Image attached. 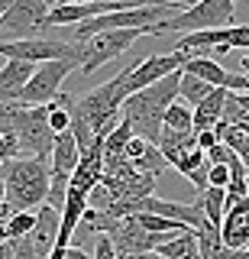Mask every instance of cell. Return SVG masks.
I'll return each mask as SVG.
<instances>
[{
  "mask_svg": "<svg viewBox=\"0 0 249 259\" xmlns=\"http://www.w3.org/2000/svg\"><path fill=\"white\" fill-rule=\"evenodd\" d=\"M33 71H36V65L7 59V65L0 68V107L20 101V94H23V88H26V81L33 78Z\"/></svg>",
  "mask_w": 249,
  "mask_h": 259,
  "instance_id": "8fae6325",
  "label": "cell"
},
{
  "mask_svg": "<svg viewBox=\"0 0 249 259\" xmlns=\"http://www.w3.org/2000/svg\"><path fill=\"white\" fill-rule=\"evenodd\" d=\"M0 140H4V130H0Z\"/></svg>",
  "mask_w": 249,
  "mask_h": 259,
  "instance_id": "60d3db41",
  "label": "cell"
},
{
  "mask_svg": "<svg viewBox=\"0 0 249 259\" xmlns=\"http://www.w3.org/2000/svg\"><path fill=\"white\" fill-rule=\"evenodd\" d=\"M243 259H249V249H246V256H243Z\"/></svg>",
  "mask_w": 249,
  "mask_h": 259,
  "instance_id": "ab89813d",
  "label": "cell"
},
{
  "mask_svg": "<svg viewBox=\"0 0 249 259\" xmlns=\"http://www.w3.org/2000/svg\"><path fill=\"white\" fill-rule=\"evenodd\" d=\"M165 130H178V133H191L194 130V107H188L184 101H175L165 110Z\"/></svg>",
  "mask_w": 249,
  "mask_h": 259,
  "instance_id": "7402d4cb",
  "label": "cell"
},
{
  "mask_svg": "<svg viewBox=\"0 0 249 259\" xmlns=\"http://www.w3.org/2000/svg\"><path fill=\"white\" fill-rule=\"evenodd\" d=\"M65 259H91V256H87L81 246H68L65 249Z\"/></svg>",
  "mask_w": 249,
  "mask_h": 259,
  "instance_id": "d6a6232c",
  "label": "cell"
},
{
  "mask_svg": "<svg viewBox=\"0 0 249 259\" xmlns=\"http://www.w3.org/2000/svg\"><path fill=\"white\" fill-rule=\"evenodd\" d=\"M75 68H81V52L71 55V59H55V62H42L36 65L33 78L26 81L20 101L17 104H26V107H42V104H52L55 97L62 94V81H65Z\"/></svg>",
  "mask_w": 249,
  "mask_h": 259,
  "instance_id": "5b68a950",
  "label": "cell"
},
{
  "mask_svg": "<svg viewBox=\"0 0 249 259\" xmlns=\"http://www.w3.org/2000/svg\"><path fill=\"white\" fill-rule=\"evenodd\" d=\"M194 204L204 210L207 224L211 227H220L223 224V214H227V188H204L197 194Z\"/></svg>",
  "mask_w": 249,
  "mask_h": 259,
  "instance_id": "d6986e66",
  "label": "cell"
},
{
  "mask_svg": "<svg viewBox=\"0 0 249 259\" xmlns=\"http://www.w3.org/2000/svg\"><path fill=\"white\" fill-rule=\"evenodd\" d=\"M227 46H233V49H249V26H230L227 29Z\"/></svg>",
  "mask_w": 249,
  "mask_h": 259,
  "instance_id": "83f0119b",
  "label": "cell"
},
{
  "mask_svg": "<svg viewBox=\"0 0 249 259\" xmlns=\"http://www.w3.org/2000/svg\"><path fill=\"white\" fill-rule=\"evenodd\" d=\"M133 217L146 227L149 233H184V230H191V227H184L178 221H168V217H159V214H133Z\"/></svg>",
  "mask_w": 249,
  "mask_h": 259,
  "instance_id": "d4e9b609",
  "label": "cell"
},
{
  "mask_svg": "<svg viewBox=\"0 0 249 259\" xmlns=\"http://www.w3.org/2000/svg\"><path fill=\"white\" fill-rule=\"evenodd\" d=\"M220 237L233 249H249V198H239L227 207L220 224Z\"/></svg>",
  "mask_w": 249,
  "mask_h": 259,
  "instance_id": "30bf717a",
  "label": "cell"
},
{
  "mask_svg": "<svg viewBox=\"0 0 249 259\" xmlns=\"http://www.w3.org/2000/svg\"><path fill=\"white\" fill-rule=\"evenodd\" d=\"M214 88L207 84V81H201V78H191V75H184L181 71V88H178V101H184L188 107H197L201 101H207L211 97Z\"/></svg>",
  "mask_w": 249,
  "mask_h": 259,
  "instance_id": "44dd1931",
  "label": "cell"
},
{
  "mask_svg": "<svg viewBox=\"0 0 249 259\" xmlns=\"http://www.w3.org/2000/svg\"><path fill=\"white\" fill-rule=\"evenodd\" d=\"M133 165H136V172H146V175H156L159 178L168 168V162H165L162 152H159V146H149V149L142 152V159H136Z\"/></svg>",
  "mask_w": 249,
  "mask_h": 259,
  "instance_id": "484cf974",
  "label": "cell"
},
{
  "mask_svg": "<svg viewBox=\"0 0 249 259\" xmlns=\"http://www.w3.org/2000/svg\"><path fill=\"white\" fill-rule=\"evenodd\" d=\"M188 149H197V133H178V130H162V140H159V152L165 156V162L172 165L178 156H184Z\"/></svg>",
  "mask_w": 249,
  "mask_h": 259,
  "instance_id": "ac0fdd59",
  "label": "cell"
},
{
  "mask_svg": "<svg viewBox=\"0 0 249 259\" xmlns=\"http://www.w3.org/2000/svg\"><path fill=\"white\" fill-rule=\"evenodd\" d=\"M13 253H17V240H7L0 246V259H13Z\"/></svg>",
  "mask_w": 249,
  "mask_h": 259,
  "instance_id": "1f68e13d",
  "label": "cell"
},
{
  "mask_svg": "<svg viewBox=\"0 0 249 259\" xmlns=\"http://www.w3.org/2000/svg\"><path fill=\"white\" fill-rule=\"evenodd\" d=\"M0 175L7 182V201L13 210H33L49 201L52 165L45 159H10L0 165Z\"/></svg>",
  "mask_w": 249,
  "mask_h": 259,
  "instance_id": "7a4b0ae2",
  "label": "cell"
},
{
  "mask_svg": "<svg viewBox=\"0 0 249 259\" xmlns=\"http://www.w3.org/2000/svg\"><path fill=\"white\" fill-rule=\"evenodd\" d=\"M172 168H178V172L197 188V194L204 188H211V182H207V175H211V159H207L204 149H188L184 156H178L172 162Z\"/></svg>",
  "mask_w": 249,
  "mask_h": 259,
  "instance_id": "7c38bea8",
  "label": "cell"
},
{
  "mask_svg": "<svg viewBox=\"0 0 249 259\" xmlns=\"http://www.w3.org/2000/svg\"><path fill=\"white\" fill-rule=\"evenodd\" d=\"M184 62H188V52H156V55H146L142 62L133 65L130 71V91H142V88L156 84V81H162L168 75H175V71L184 68Z\"/></svg>",
  "mask_w": 249,
  "mask_h": 259,
  "instance_id": "ba28073f",
  "label": "cell"
},
{
  "mask_svg": "<svg viewBox=\"0 0 249 259\" xmlns=\"http://www.w3.org/2000/svg\"><path fill=\"white\" fill-rule=\"evenodd\" d=\"M162 259H201V246H197V230H184V233H172L165 243H159L156 249Z\"/></svg>",
  "mask_w": 249,
  "mask_h": 259,
  "instance_id": "2e32d148",
  "label": "cell"
},
{
  "mask_svg": "<svg viewBox=\"0 0 249 259\" xmlns=\"http://www.w3.org/2000/svg\"><path fill=\"white\" fill-rule=\"evenodd\" d=\"M142 36H159V26H139V29H107L91 36L87 42H81V71L94 75L101 65L114 62L117 55H123L136 39Z\"/></svg>",
  "mask_w": 249,
  "mask_h": 259,
  "instance_id": "277c9868",
  "label": "cell"
},
{
  "mask_svg": "<svg viewBox=\"0 0 249 259\" xmlns=\"http://www.w3.org/2000/svg\"><path fill=\"white\" fill-rule=\"evenodd\" d=\"M133 140V126L126 123V120H120L117 130L107 136V143H104V156L107 159H114V156H123V149H126V143Z\"/></svg>",
  "mask_w": 249,
  "mask_h": 259,
  "instance_id": "cb8c5ba5",
  "label": "cell"
},
{
  "mask_svg": "<svg viewBox=\"0 0 249 259\" xmlns=\"http://www.w3.org/2000/svg\"><path fill=\"white\" fill-rule=\"evenodd\" d=\"M107 237L114 240L120 256H130V253H156L159 243H165L172 233H149L136 217H123L114 227V233H107Z\"/></svg>",
  "mask_w": 249,
  "mask_h": 259,
  "instance_id": "9c48e42d",
  "label": "cell"
},
{
  "mask_svg": "<svg viewBox=\"0 0 249 259\" xmlns=\"http://www.w3.org/2000/svg\"><path fill=\"white\" fill-rule=\"evenodd\" d=\"M4 243H7V227L0 224V246H4Z\"/></svg>",
  "mask_w": 249,
  "mask_h": 259,
  "instance_id": "74e56055",
  "label": "cell"
},
{
  "mask_svg": "<svg viewBox=\"0 0 249 259\" xmlns=\"http://www.w3.org/2000/svg\"><path fill=\"white\" fill-rule=\"evenodd\" d=\"M233 16H236V4L233 0H201L191 10H181L178 16L159 23V36L162 32H204V29H230Z\"/></svg>",
  "mask_w": 249,
  "mask_h": 259,
  "instance_id": "3957f363",
  "label": "cell"
},
{
  "mask_svg": "<svg viewBox=\"0 0 249 259\" xmlns=\"http://www.w3.org/2000/svg\"><path fill=\"white\" fill-rule=\"evenodd\" d=\"M197 133V149H204V152H211L217 143H220V133L217 130H194Z\"/></svg>",
  "mask_w": 249,
  "mask_h": 259,
  "instance_id": "4dcf8cb0",
  "label": "cell"
},
{
  "mask_svg": "<svg viewBox=\"0 0 249 259\" xmlns=\"http://www.w3.org/2000/svg\"><path fill=\"white\" fill-rule=\"evenodd\" d=\"M36 230V210H17L7 221V240H23Z\"/></svg>",
  "mask_w": 249,
  "mask_h": 259,
  "instance_id": "603a6c76",
  "label": "cell"
},
{
  "mask_svg": "<svg viewBox=\"0 0 249 259\" xmlns=\"http://www.w3.org/2000/svg\"><path fill=\"white\" fill-rule=\"evenodd\" d=\"M65 249H68V246H65ZM65 249H62V246H55L52 253H49V259H65Z\"/></svg>",
  "mask_w": 249,
  "mask_h": 259,
  "instance_id": "e575fe53",
  "label": "cell"
},
{
  "mask_svg": "<svg viewBox=\"0 0 249 259\" xmlns=\"http://www.w3.org/2000/svg\"><path fill=\"white\" fill-rule=\"evenodd\" d=\"M120 259H162L159 253H130V256H120Z\"/></svg>",
  "mask_w": 249,
  "mask_h": 259,
  "instance_id": "836d02e7",
  "label": "cell"
},
{
  "mask_svg": "<svg viewBox=\"0 0 249 259\" xmlns=\"http://www.w3.org/2000/svg\"><path fill=\"white\" fill-rule=\"evenodd\" d=\"M149 146H152V143H146V140H142V136H133V140H130V143H126V149H123V156H126V159H130V162H136V159H142V152H146V149H149Z\"/></svg>",
  "mask_w": 249,
  "mask_h": 259,
  "instance_id": "f546056e",
  "label": "cell"
},
{
  "mask_svg": "<svg viewBox=\"0 0 249 259\" xmlns=\"http://www.w3.org/2000/svg\"><path fill=\"white\" fill-rule=\"evenodd\" d=\"M239 65H243V75H249V55H239Z\"/></svg>",
  "mask_w": 249,
  "mask_h": 259,
  "instance_id": "8d00e7d4",
  "label": "cell"
},
{
  "mask_svg": "<svg viewBox=\"0 0 249 259\" xmlns=\"http://www.w3.org/2000/svg\"><path fill=\"white\" fill-rule=\"evenodd\" d=\"M78 162H81V146H78L75 133H71V130H68V133H59V136H55L52 159H49L52 172H59V175H75Z\"/></svg>",
  "mask_w": 249,
  "mask_h": 259,
  "instance_id": "4fadbf2b",
  "label": "cell"
},
{
  "mask_svg": "<svg viewBox=\"0 0 249 259\" xmlns=\"http://www.w3.org/2000/svg\"><path fill=\"white\" fill-rule=\"evenodd\" d=\"M197 246H201V259H243L246 256V249L227 246L217 227H204V230H197Z\"/></svg>",
  "mask_w": 249,
  "mask_h": 259,
  "instance_id": "e0dca14e",
  "label": "cell"
},
{
  "mask_svg": "<svg viewBox=\"0 0 249 259\" xmlns=\"http://www.w3.org/2000/svg\"><path fill=\"white\" fill-rule=\"evenodd\" d=\"M0 165H4V162H0Z\"/></svg>",
  "mask_w": 249,
  "mask_h": 259,
  "instance_id": "b9f144b4",
  "label": "cell"
},
{
  "mask_svg": "<svg viewBox=\"0 0 249 259\" xmlns=\"http://www.w3.org/2000/svg\"><path fill=\"white\" fill-rule=\"evenodd\" d=\"M7 201V182H4V175H0V204Z\"/></svg>",
  "mask_w": 249,
  "mask_h": 259,
  "instance_id": "d590c367",
  "label": "cell"
},
{
  "mask_svg": "<svg viewBox=\"0 0 249 259\" xmlns=\"http://www.w3.org/2000/svg\"><path fill=\"white\" fill-rule=\"evenodd\" d=\"M49 10H52L49 0H13L10 10L0 16V42L36 39L39 29H45Z\"/></svg>",
  "mask_w": 249,
  "mask_h": 259,
  "instance_id": "8992f818",
  "label": "cell"
},
{
  "mask_svg": "<svg viewBox=\"0 0 249 259\" xmlns=\"http://www.w3.org/2000/svg\"><path fill=\"white\" fill-rule=\"evenodd\" d=\"M207 182H211V188H227L230 185V165H211Z\"/></svg>",
  "mask_w": 249,
  "mask_h": 259,
  "instance_id": "f1b7e54d",
  "label": "cell"
},
{
  "mask_svg": "<svg viewBox=\"0 0 249 259\" xmlns=\"http://www.w3.org/2000/svg\"><path fill=\"white\" fill-rule=\"evenodd\" d=\"M91 259H120L114 240H110L107 233H101V240H97V246H94V256H91Z\"/></svg>",
  "mask_w": 249,
  "mask_h": 259,
  "instance_id": "4316f807",
  "label": "cell"
},
{
  "mask_svg": "<svg viewBox=\"0 0 249 259\" xmlns=\"http://www.w3.org/2000/svg\"><path fill=\"white\" fill-rule=\"evenodd\" d=\"M81 52L78 42H65V39H20V42H0V55L13 62H29V65H42L55 59H71Z\"/></svg>",
  "mask_w": 249,
  "mask_h": 259,
  "instance_id": "52a82bcc",
  "label": "cell"
},
{
  "mask_svg": "<svg viewBox=\"0 0 249 259\" xmlns=\"http://www.w3.org/2000/svg\"><path fill=\"white\" fill-rule=\"evenodd\" d=\"M227 88H214L207 101H201L194 107V130H217V123L223 120V107H227Z\"/></svg>",
  "mask_w": 249,
  "mask_h": 259,
  "instance_id": "9a60e30c",
  "label": "cell"
},
{
  "mask_svg": "<svg viewBox=\"0 0 249 259\" xmlns=\"http://www.w3.org/2000/svg\"><path fill=\"white\" fill-rule=\"evenodd\" d=\"M178 88H181V71H175V75H168L126 97L120 113L133 126V136H142L146 143L159 146L162 130H165V110L178 101Z\"/></svg>",
  "mask_w": 249,
  "mask_h": 259,
  "instance_id": "6da1fadb",
  "label": "cell"
},
{
  "mask_svg": "<svg viewBox=\"0 0 249 259\" xmlns=\"http://www.w3.org/2000/svg\"><path fill=\"white\" fill-rule=\"evenodd\" d=\"M236 126H239V130H243V133L249 136V120H243V123H236Z\"/></svg>",
  "mask_w": 249,
  "mask_h": 259,
  "instance_id": "f35d334b",
  "label": "cell"
},
{
  "mask_svg": "<svg viewBox=\"0 0 249 259\" xmlns=\"http://www.w3.org/2000/svg\"><path fill=\"white\" fill-rule=\"evenodd\" d=\"M181 71H184V75H191V78L207 81L211 88H227V81H230V71L223 68L220 62L204 59V55H197V52H188V62H184Z\"/></svg>",
  "mask_w": 249,
  "mask_h": 259,
  "instance_id": "5bb4252c",
  "label": "cell"
},
{
  "mask_svg": "<svg viewBox=\"0 0 249 259\" xmlns=\"http://www.w3.org/2000/svg\"><path fill=\"white\" fill-rule=\"evenodd\" d=\"M45 107H49V126H52V133L55 136L68 133V130H71V107H75V97L62 91L52 104H45Z\"/></svg>",
  "mask_w": 249,
  "mask_h": 259,
  "instance_id": "ffe728a7",
  "label": "cell"
}]
</instances>
